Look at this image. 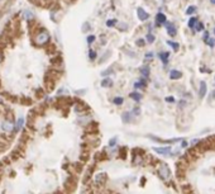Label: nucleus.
<instances>
[{
	"instance_id": "nucleus-31",
	"label": "nucleus",
	"mask_w": 215,
	"mask_h": 194,
	"mask_svg": "<svg viewBox=\"0 0 215 194\" xmlns=\"http://www.w3.org/2000/svg\"><path fill=\"white\" fill-rule=\"evenodd\" d=\"M166 100H167V101H175L173 98H166Z\"/></svg>"
},
{
	"instance_id": "nucleus-7",
	"label": "nucleus",
	"mask_w": 215,
	"mask_h": 194,
	"mask_svg": "<svg viewBox=\"0 0 215 194\" xmlns=\"http://www.w3.org/2000/svg\"><path fill=\"white\" fill-rule=\"evenodd\" d=\"M206 94V84L203 81L200 84V90H199V97L200 98H204V95Z\"/></svg>"
},
{
	"instance_id": "nucleus-20",
	"label": "nucleus",
	"mask_w": 215,
	"mask_h": 194,
	"mask_svg": "<svg viewBox=\"0 0 215 194\" xmlns=\"http://www.w3.org/2000/svg\"><path fill=\"white\" fill-rule=\"evenodd\" d=\"M147 41H148V42L149 43H152L153 42V41H155V36H153V34H147Z\"/></svg>"
},
{
	"instance_id": "nucleus-28",
	"label": "nucleus",
	"mask_w": 215,
	"mask_h": 194,
	"mask_svg": "<svg viewBox=\"0 0 215 194\" xmlns=\"http://www.w3.org/2000/svg\"><path fill=\"white\" fill-rule=\"evenodd\" d=\"M204 41H206L208 39V38H209V33H208V32H205V34H204Z\"/></svg>"
},
{
	"instance_id": "nucleus-3",
	"label": "nucleus",
	"mask_w": 215,
	"mask_h": 194,
	"mask_svg": "<svg viewBox=\"0 0 215 194\" xmlns=\"http://www.w3.org/2000/svg\"><path fill=\"white\" fill-rule=\"evenodd\" d=\"M48 38H50V36H48L47 32H42V33L37 37V42L39 44H43V43H46L48 41Z\"/></svg>"
},
{
	"instance_id": "nucleus-1",
	"label": "nucleus",
	"mask_w": 215,
	"mask_h": 194,
	"mask_svg": "<svg viewBox=\"0 0 215 194\" xmlns=\"http://www.w3.org/2000/svg\"><path fill=\"white\" fill-rule=\"evenodd\" d=\"M158 173H159V175L162 178H165V179H168L170 178V169L167 167V165H162V166L159 167Z\"/></svg>"
},
{
	"instance_id": "nucleus-18",
	"label": "nucleus",
	"mask_w": 215,
	"mask_h": 194,
	"mask_svg": "<svg viewBox=\"0 0 215 194\" xmlns=\"http://www.w3.org/2000/svg\"><path fill=\"white\" fill-rule=\"evenodd\" d=\"M114 104H117V106H119V104H123V98H114Z\"/></svg>"
},
{
	"instance_id": "nucleus-4",
	"label": "nucleus",
	"mask_w": 215,
	"mask_h": 194,
	"mask_svg": "<svg viewBox=\"0 0 215 194\" xmlns=\"http://www.w3.org/2000/svg\"><path fill=\"white\" fill-rule=\"evenodd\" d=\"M165 27H166V29H167V32H168V34L171 37H173V36H176V33H177V31H176V27L173 25L172 23H166L165 24Z\"/></svg>"
},
{
	"instance_id": "nucleus-11",
	"label": "nucleus",
	"mask_w": 215,
	"mask_h": 194,
	"mask_svg": "<svg viewBox=\"0 0 215 194\" xmlns=\"http://www.w3.org/2000/svg\"><path fill=\"white\" fill-rule=\"evenodd\" d=\"M196 24H197V19L196 18H191L190 20H189V27L190 28H194V27H196Z\"/></svg>"
},
{
	"instance_id": "nucleus-23",
	"label": "nucleus",
	"mask_w": 215,
	"mask_h": 194,
	"mask_svg": "<svg viewBox=\"0 0 215 194\" xmlns=\"http://www.w3.org/2000/svg\"><path fill=\"white\" fill-rule=\"evenodd\" d=\"M123 119H124V122H128V120H129V113H124Z\"/></svg>"
},
{
	"instance_id": "nucleus-16",
	"label": "nucleus",
	"mask_w": 215,
	"mask_h": 194,
	"mask_svg": "<svg viewBox=\"0 0 215 194\" xmlns=\"http://www.w3.org/2000/svg\"><path fill=\"white\" fill-rule=\"evenodd\" d=\"M167 43H168L170 46H171L175 51H177V50H178V43H177V42H172V41H168Z\"/></svg>"
},
{
	"instance_id": "nucleus-8",
	"label": "nucleus",
	"mask_w": 215,
	"mask_h": 194,
	"mask_svg": "<svg viewBox=\"0 0 215 194\" xmlns=\"http://www.w3.org/2000/svg\"><path fill=\"white\" fill-rule=\"evenodd\" d=\"M170 74H171V79H181L182 78V72L177 71V70H172Z\"/></svg>"
},
{
	"instance_id": "nucleus-32",
	"label": "nucleus",
	"mask_w": 215,
	"mask_h": 194,
	"mask_svg": "<svg viewBox=\"0 0 215 194\" xmlns=\"http://www.w3.org/2000/svg\"><path fill=\"white\" fill-rule=\"evenodd\" d=\"M211 4H215V0H211Z\"/></svg>"
},
{
	"instance_id": "nucleus-21",
	"label": "nucleus",
	"mask_w": 215,
	"mask_h": 194,
	"mask_svg": "<svg viewBox=\"0 0 215 194\" xmlns=\"http://www.w3.org/2000/svg\"><path fill=\"white\" fill-rule=\"evenodd\" d=\"M89 57H90L91 60H95V59H96V52H95V51H92V50L90 51V56H89Z\"/></svg>"
},
{
	"instance_id": "nucleus-17",
	"label": "nucleus",
	"mask_w": 215,
	"mask_h": 194,
	"mask_svg": "<svg viewBox=\"0 0 215 194\" xmlns=\"http://www.w3.org/2000/svg\"><path fill=\"white\" fill-rule=\"evenodd\" d=\"M205 42L209 44L210 47H214V46H215V39H214V38H208V39L205 41Z\"/></svg>"
},
{
	"instance_id": "nucleus-2",
	"label": "nucleus",
	"mask_w": 215,
	"mask_h": 194,
	"mask_svg": "<svg viewBox=\"0 0 215 194\" xmlns=\"http://www.w3.org/2000/svg\"><path fill=\"white\" fill-rule=\"evenodd\" d=\"M137 13H138V18H139L140 20H147V19L149 18V14L146 10H144V9H142V8H138Z\"/></svg>"
},
{
	"instance_id": "nucleus-34",
	"label": "nucleus",
	"mask_w": 215,
	"mask_h": 194,
	"mask_svg": "<svg viewBox=\"0 0 215 194\" xmlns=\"http://www.w3.org/2000/svg\"><path fill=\"white\" fill-rule=\"evenodd\" d=\"M214 33H215V29H214Z\"/></svg>"
},
{
	"instance_id": "nucleus-19",
	"label": "nucleus",
	"mask_w": 215,
	"mask_h": 194,
	"mask_svg": "<svg viewBox=\"0 0 215 194\" xmlns=\"http://www.w3.org/2000/svg\"><path fill=\"white\" fill-rule=\"evenodd\" d=\"M24 18H25V19H32V18H33V14H32L29 10H28V12H24Z\"/></svg>"
},
{
	"instance_id": "nucleus-29",
	"label": "nucleus",
	"mask_w": 215,
	"mask_h": 194,
	"mask_svg": "<svg viewBox=\"0 0 215 194\" xmlns=\"http://www.w3.org/2000/svg\"><path fill=\"white\" fill-rule=\"evenodd\" d=\"M146 57H147V59H151V57H153V53H152V52H148V53L146 55Z\"/></svg>"
},
{
	"instance_id": "nucleus-14",
	"label": "nucleus",
	"mask_w": 215,
	"mask_h": 194,
	"mask_svg": "<svg viewBox=\"0 0 215 194\" xmlns=\"http://www.w3.org/2000/svg\"><path fill=\"white\" fill-rule=\"evenodd\" d=\"M3 128L5 129V131H12L13 129V125L10 122H5L4 125H3Z\"/></svg>"
},
{
	"instance_id": "nucleus-27",
	"label": "nucleus",
	"mask_w": 215,
	"mask_h": 194,
	"mask_svg": "<svg viewBox=\"0 0 215 194\" xmlns=\"http://www.w3.org/2000/svg\"><path fill=\"white\" fill-rule=\"evenodd\" d=\"M137 44H138V46H143V44H144V39H138L137 41Z\"/></svg>"
},
{
	"instance_id": "nucleus-10",
	"label": "nucleus",
	"mask_w": 215,
	"mask_h": 194,
	"mask_svg": "<svg viewBox=\"0 0 215 194\" xmlns=\"http://www.w3.org/2000/svg\"><path fill=\"white\" fill-rule=\"evenodd\" d=\"M168 52H161V53H159V57H161V60H162V61L163 62H165V63H167V61H168Z\"/></svg>"
},
{
	"instance_id": "nucleus-15",
	"label": "nucleus",
	"mask_w": 215,
	"mask_h": 194,
	"mask_svg": "<svg viewBox=\"0 0 215 194\" xmlns=\"http://www.w3.org/2000/svg\"><path fill=\"white\" fill-rule=\"evenodd\" d=\"M195 12H196V6H189V9L186 10V14L191 15V14H194Z\"/></svg>"
},
{
	"instance_id": "nucleus-25",
	"label": "nucleus",
	"mask_w": 215,
	"mask_h": 194,
	"mask_svg": "<svg viewBox=\"0 0 215 194\" xmlns=\"http://www.w3.org/2000/svg\"><path fill=\"white\" fill-rule=\"evenodd\" d=\"M22 125H23V118H20V119L18 120V126H17V128L19 129V128H20V127H22Z\"/></svg>"
},
{
	"instance_id": "nucleus-35",
	"label": "nucleus",
	"mask_w": 215,
	"mask_h": 194,
	"mask_svg": "<svg viewBox=\"0 0 215 194\" xmlns=\"http://www.w3.org/2000/svg\"><path fill=\"white\" fill-rule=\"evenodd\" d=\"M0 1H1V0H0Z\"/></svg>"
},
{
	"instance_id": "nucleus-26",
	"label": "nucleus",
	"mask_w": 215,
	"mask_h": 194,
	"mask_svg": "<svg viewBox=\"0 0 215 194\" xmlns=\"http://www.w3.org/2000/svg\"><path fill=\"white\" fill-rule=\"evenodd\" d=\"M94 41H95V37H94V36H89V38H87V42H89V43L94 42Z\"/></svg>"
},
{
	"instance_id": "nucleus-22",
	"label": "nucleus",
	"mask_w": 215,
	"mask_h": 194,
	"mask_svg": "<svg viewBox=\"0 0 215 194\" xmlns=\"http://www.w3.org/2000/svg\"><path fill=\"white\" fill-rule=\"evenodd\" d=\"M115 23H117V20L115 19H113V20H108V27H113V25H115Z\"/></svg>"
},
{
	"instance_id": "nucleus-24",
	"label": "nucleus",
	"mask_w": 215,
	"mask_h": 194,
	"mask_svg": "<svg viewBox=\"0 0 215 194\" xmlns=\"http://www.w3.org/2000/svg\"><path fill=\"white\" fill-rule=\"evenodd\" d=\"M203 28H204L203 23H197L196 24V31H203Z\"/></svg>"
},
{
	"instance_id": "nucleus-30",
	"label": "nucleus",
	"mask_w": 215,
	"mask_h": 194,
	"mask_svg": "<svg viewBox=\"0 0 215 194\" xmlns=\"http://www.w3.org/2000/svg\"><path fill=\"white\" fill-rule=\"evenodd\" d=\"M89 28H90V27H89V24H87V23H85V27H84V31L86 32V31H87V29H89Z\"/></svg>"
},
{
	"instance_id": "nucleus-6",
	"label": "nucleus",
	"mask_w": 215,
	"mask_h": 194,
	"mask_svg": "<svg viewBox=\"0 0 215 194\" xmlns=\"http://www.w3.org/2000/svg\"><path fill=\"white\" fill-rule=\"evenodd\" d=\"M156 152H158V154H162V155H168L170 152H171V147H155L153 148Z\"/></svg>"
},
{
	"instance_id": "nucleus-13",
	"label": "nucleus",
	"mask_w": 215,
	"mask_h": 194,
	"mask_svg": "<svg viewBox=\"0 0 215 194\" xmlns=\"http://www.w3.org/2000/svg\"><path fill=\"white\" fill-rule=\"evenodd\" d=\"M140 71H142V74L144 76H149V66H143L142 69H140Z\"/></svg>"
},
{
	"instance_id": "nucleus-5",
	"label": "nucleus",
	"mask_w": 215,
	"mask_h": 194,
	"mask_svg": "<svg viewBox=\"0 0 215 194\" xmlns=\"http://www.w3.org/2000/svg\"><path fill=\"white\" fill-rule=\"evenodd\" d=\"M156 23L158 25H163L166 23V15L163 14V13H158L156 17Z\"/></svg>"
},
{
	"instance_id": "nucleus-12",
	"label": "nucleus",
	"mask_w": 215,
	"mask_h": 194,
	"mask_svg": "<svg viewBox=\"0 0 215 194\" xmlns=\"http://www.w3.org/2000/svg\"><path fill=\"white\" fill-rule=\"evenodd\" d=\"M130 98H132V99H134V100H137V101H139L140 99H142V95H140L139 93H132Z\"/></svg>"
},
{
	"instance_id": "nucleus-9",
	"label": "nucleus",
	"mask_w": 215,
	"mask_h": 194,
	"mask_svg": "<svg viewBox=\"0 0 215 194\" xmlns=\"http://www.w3.org/2000/svg\"><path fill=\"white\" fill-rule=\"evenodd\" d=\"M111 85H113V81H111L110 79H105V80L101 81V86H104V88H109V86H111Z\"/></svg>"
},
{
	"instance_id": "nucleus-33",
	"label": "nucleus",
	"mask_w": 215,
	"mask_h": 194,
	"mask_svg": "<svg viewBox=\"0 0 215 194\" xmlns=\"http://www.w3.org/2000/svg\"><path fill=\"white\" fill-rule=\"evenodd\" d=\"M213 97H214V98H215V90H214V91H213Z\"/></svg>"
}]
</instances>
